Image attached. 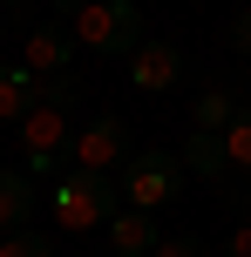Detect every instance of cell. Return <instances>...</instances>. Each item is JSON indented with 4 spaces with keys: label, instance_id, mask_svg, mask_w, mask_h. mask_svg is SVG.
Wrapping results in <instances>:
<instances>
[{
    "label": "cell",
    "instance_id": "1",
    "mask_svg": "<svg viewBox=\"0 0 251 257\" xmlns=\"http://www.w3.org/2000/svg\"><path fill=\"white\" fill-rule=\"evenodd\" d=\"M116 203H122V183L102 176V169H68V176L48 190V210H54L61 230H109Z\"/></svg>",
    "mask_w": 251,
    "mask_h": 257
},
{
    "label": "cell",
    "instance_id": "2",
    "mask_svg": "<svg viewBox=\"0 0 251 257\" xmlns=\"http://www.w3.org/2000/svg\"><path fill=\"white\" fill-rule=\"evenodd\" d=\"M75 41L89 54H136L143 48V7L136 0H89L75 14Z\"/></svg>",
    "mask_w": 251,
    "mask_h": 257
},
{
    "label": "cell",
    "instance_id": "3",
    "mask_svg": "<svg viewBox=\"0 0 251 257\" xmlns=\"http://www.w3.org/2000/svg\"><path fill=\"white\" fill-rule=\"evenodd\" d=\"M177 190H184V163L163 149H136L129 163H122V196H129V210H163L177 203Z\"/></svg>",
    "mask_w": 251,
    "mask_h": 257
},
{
    "label": "cell",
    "instance_id": "4",
    "mask_svg": "<svg viewBox=\"0 0 251 257\" xmlns=\"http://www.w3.org/2000/svg\"><path fill=\"white\" fill-rule=\"evenodd\" d=\"M61 156H75V122H68V108L41 102L34 115L21 122V169H27V176H48Z\"/></svg>",
    "mask_w": 251,
    "mask_h": 257
},
{
    "label": "cell",
    "instance_id": "5",
    "mask_svg": "<svg viewBox=\"0 0 251 257\" xmlns=\"http://www.w3.org/2000/svg\"><path fill=\"white\" fill-rule=\"evenodd\" d=\"M68 61H75V27H68V21H41V27H27V41H21V68H27L34 81L68 75Z\"/></svg>",
    "mask_w": 251,
    "mask_h": 257
},
{
    "label": "cell",
    "instance_id": "6",
    "mask_svg": "<svg viewBox=\"0 0 251 257\" xmlns=\"http://www.w3.org/2000/svg\"><path fill=\"white\" fill-rule=\"evenodd\" d=\"M122 163H129V122L122 115H95L75 136V169H102L109 176V169H122Z\"/></svg>",
    "mask_w": 251,
    "mask_h": 257
},
{
    "label": "cell",
    "instance_id": "7",
    "mask_svg": "<svg viewBox=\"0 0 251 257\" xmlns=\"http://www.w3.org/2000/svg\"><path fill=\"white\" fill-rule=\"evenodd\" d=\"M129 81H136V95H170L184 81V48L177 41H143L129 54Z\"/></svg>",
    "mask_w": 251,
    "mask_h": 257
},
{
    "label": "cell",
    "instance_id": "8",
    "mask_svg": "<svg viewBox=\"0 0 251 257\" xmlns=\"http://www.w3.org/2000/svg\"><path fill=\"white\" fill-rule=\"evenodd\" d=\"M41 203H48V196H41V183L27 176V169H0V230H27Z\"/></svg>",
    "mask_w": 251,
    "mask_h": 257
},
{
    "label": "cell",
    "instance_id": "9",
    "mask_svg": "<svg viewBox=\"0 0 251 257\" xmlns=\"http://www.w3.org/2000/svg\"><path fill=\"white\" fill-rule=\"evenodd\" d=\"M163 237H156V223H149V210H116L109 217V250L116 257H149Z\"/></svg>",
    "mask_w": 251,
    "mask_h": 257
},
{
    "label": "cell",
    "instance_id": "10",
    "mask_svg": "<svg viewBox=\"0 0 251 257\" xmlns=\"http://www.w3.org/2000/svg\"><path fill=\"white\" fill-rule=\"evenodd\" d=\"M184 169H190V176H204V183H224V169H231L224 136H217V128H190V142H184Z\"/></svg>",
    "mask_w": 251,
    "mask_h": 257
},
{
    "label": "cell",
    "instance_id": "11",
    "mask_svg": "<svg viewBox=\"0 0 251 257\" xmlns=\"http://www.w3.org/2000/svg\"><path fill=\"white\" fill-rule=\"evenodd\" d=\"M34 108H41L34 75H27L21 61H14V68H0V122H14V128H21L27 115H34Z\"/></svg>",
    "mask_w": 251,
    "mask_h": 257
},
{
    "label": "cell",
    "instance_id": "12",
    "mask_svg": "<svg viewBox=\"0 0 251 257\" xmlns=\"http://www.w3.org/2000/svg\"><path fill=\"white\" fill-rule=\"evenodd\" d=\"M238 122V102H231V88H211V95H197V128H224Z\"/></svg>",
    "mask_w": 251,
    "mask_h": 257
},
{
    "label": "cell",
    "instance_id": "13",
    "mask_svg": "<svg viewBox=\"0 0 251 257\" xmlns=\"http://www.w3.org/2000/svg\"><path fill=\"white\" fill-rule=\"evenodd\" d=\"M0 257H54V237H41V230H7V237H0Z\"/></svg>",
    "mask_w": 251,
    "mask_h": 257
},
{
    "label": "cell",
    "instance_id": "14",
    "mask_svg": "<svg viewBox=\"0 0 251 257\" xmlns=\"http://www.w3.org/2000/svg\"><path fill=\"white\" fill-rule=\"evenodd\" d=\"M34 88H41V102H48V108H75L81 95H89L75 75H48V81H34Z\"/></svg>",
    "mask_w": 251,
    "mask_h": 257
},
{
    "label": "cell",
    "instance_id": "15",
    "mask_svg": "<svg viewBox=\"0 0 251 257\" xmlns=\"http://www.w3.org/2000/svg\"><path fill=\"white\" fill-rule=\"evenodd\" d=\"M224 149H231V169H251V108H238V122L224 128Z\"/></svg>",
    "mask_w": 251,
    "mask_h": 257
},
{
    "label": "cell",
    "instance_id": "16",
    "mask_svg": "<svg viewBox=\"0 0 251 257\" xmlns=\"http://www.w3.org/2000/svg\"><path fill=\"white\" fill-rule=\"evenodd\" d=\"M149 257H211V250H204V237H163Z\"/></svg>",
    "mask_w": 251,
    "mask_h": 257
},
{
    "label": "cell",
    "instance_id": "17",
    "mask_svg": "<svg viewBox=\"0 0 251 257\" xmlns=\"http://www.w3.org/2000/svg\"><path fill=\"white\" fill-rule=\"evenodd\" d=\"M231 48H238V54H251V7L231 21Z\"/></svg>",
    "mask_w": 251,
    "mask_h": 257
},
{
    "label": "cell",
    "instance_id": "18",
    "mask_svg": "<svg viewBox=\"0 0 251 257\" xmlns=\"http://www.w3.org/2000/svg\"><path fill=\"white\" fill-rule=\"evenodd\" d=\"M224 257H251V223H238V230H231V244H224Z\"/></svg>",
    "mask_w": 251,
    "mask_h": 257
},
{
    "label": "cell",
    "instance_id": "19",
    "mask_svg": "<svg viewBox=\"0 0 251 257\" xmlns=\"http://www.w3.org/2000/svg\"><path fill=\"white\" fill-rule=\"evenodd\" d=\"M81 7H89V0H54V21H75Z\"/></svg>",
    "mask_w": 251,
    "mask_h": 257
},
{
    "label": "cell",
    "instance_id": "20",
    "mask_svg": "<svg viewBox=\"0 0 251 257\" xmlns=\"http://www.w3.org/2000/svg\"><path fill=\"white\" fill-rule=\"evenodd\" d=\"M21 7H27V0H0V14H21Z\"/></svg>",
    "mask_w": 251,
    "mask_h": 257
},
{
    "label": "cell",
    "instance_id": "21",
    "mask_svg": "<svg viewBox=\"0 0 251 257\" xmlns=\"http://www.w3.org/2000/svg\"><path fill=\"white\" fill-rule=\"evenodd\" d=\"M102 257H116V250H102Z\"/></svg>",
    "mask_w": 251,
    "mask_h": 257
},
{
    "label": "cell",
    "instance_id": "22",
    "mask_svg": "<svg viewBox=\"0 0 251 257\" xmlns=\"http://www.w3.org/2000/svg\"><path fill=\"white\" fill-rule=\"evenodd\" d=\"M0 237H7V230H0Z\"/></svg>",
    "mask_w": 251,
    "mask_h": 257
}]
</instances>
